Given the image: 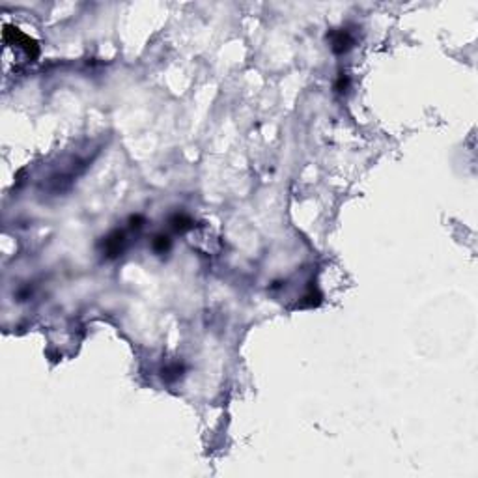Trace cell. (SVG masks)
Here are the masks:
<instances>
[{
    "label": "cell",
    "mask_w": 478,
    "mask_h": 478,
    "mask_svg": "<svg viewBox=\"0 0 478 478\" xmlns=\"http://www.w3.org/2000/svg\"><path fill=\"white\" fill-rule=\"evenodd\" d=\"M126 249V232L124 230H114L109 234L103 241V252L107 254V258H116Z\"/></svg>",
    "instance_id": "6da1fadb"
},
{
    "label": "cell",
    "mask_w": 478,
    "mask_h": 478,
    "mask_svg": "<svg viewBox=\"0 0 478 478\" xmlns=\"http://www.w3.org/2000/svg\"><path fill=\"white\" fill-rule=\"evenodd\" d=\"M327 42L336 54H344L353 47V38L348 30H331L327 34Z\"/></svg>",
    "instance_id": "7a4b0ae2"
},
{
    "label": "cell",
    "mask_w": 478,
    "mask_h": 478,
    "mask_svg": "<svg viewBox=\"0 0 478 478\" xmlns=\"http://www.w3.org/2000/svg\"><path fill=\"white\" fill-rule=\"evenodd\" d=\"M170 224H172V228L176 232H185V230H189V228L193 226V220L187 217V215H183V213H177V215H174V217L170 218Z\"/></svg>",
    "instance_id": "3957f363"
},
{
    "label": "cell",
    "mask_w": 478,
    "mask_h": 478,
    "mask_svg": "<svg viewBox=\"0 0 478 478\" xmlns=\"http://www.w3.org/2000/svg\"><path fill=\"white\" fill-rule=\"evenodd\" d=\"M151 245H153V251L159 252V254H163V252H167L168 249H170V237L165 234H159L153 237V241H151Z\"/></svg>",
    "instance_id": "277c9868"
},
{
    "label": "cell",
    "mask_w": 478,
    "mask_h": 478,
    "mask_svg": "<svg viewBox=\"0 0 478 478\" xmlns=\"http://www.w3.org/2000/svg\"><path fill=\"white\" fill-rule=\"evenodd\" d=\"M335 88H336V90H338V92H344L346 88H348V77H344V75L340 77V79H338V83H336Z\"/></svg>",
    "instance_id": "5b68a950"
}]
</instances>
